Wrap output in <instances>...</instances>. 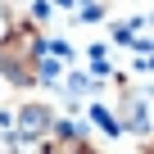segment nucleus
Instances as JSON below:
<instances>
[{
	"label": "nucleus",
	"instance_id": "obj_1",
	"mask_svg": "<svg viewBox=\"0 0 154 154\" xmlns=\"http://www.w3.org/2000/svg\"><path fill=\"white\" fill-rule=\"evenodd\" d=\"M18 131H23V136H45V131H50V109H45V104H27V109L18 113Z\"/></svg>",
	"mask_w": 154,
	"mask_h": 154
}]
</instances>
